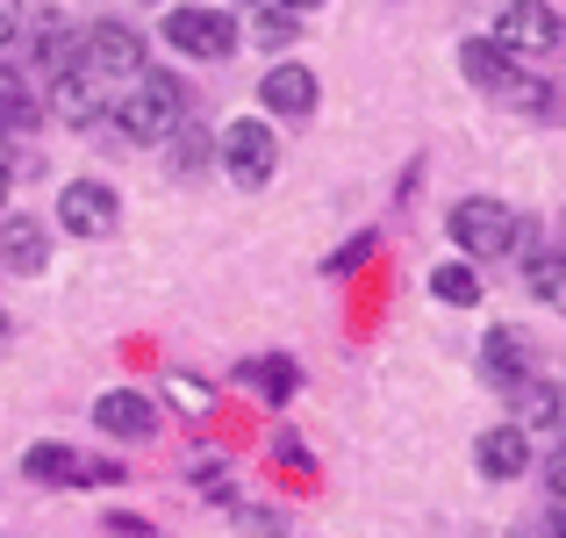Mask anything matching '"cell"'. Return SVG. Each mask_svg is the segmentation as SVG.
I'll return each instance as SVG.
<instances>
[{"mask_svg":"<svg viewBox=\"0 0 566 538\" xmlns=\"http://www.w3.org/2000/svg\"><path fill=\"white\" fill-rule=\"evenodd\" d=\"M115 123H123V137H137V144H166L172 130H180V86L158 80V72H137V94L115 108Z\"/></svg>","mask_w":566,"mask_h":538,"instance_id":"cell-1","label":"cell"},{"mask_svg":"<svg viewBox=\"0 0 566 538\" xmlns=\"http://www.w3.org/2000/svg\"><path fill=\"white\" fill-rule=\"evenodd\" d=\"M452 245L473 251V259H510L516 251V216L502 201H488V194H467V201L452 208Z\"/></svg>","mask_w":566,"mask_h":538,"instance_id":"cell-2","label":"cell"},{"mask_svg":"<svg viewBox=\"0 0 566 538\" xmlns=\"http://www.w3.org/2000/svg\"><path fill=\"white\" fill-rule=\"evenodd\" d=\"M222 166H230L237 187H265L273 166H280V137L259 123V115H244V123L222 130Z\"/></svg>","mask_w":566,"mask_h":538,"instance_id":"cell-3","label":"cell"},{"mask_svg":"<svg viewBox=\"0 0 566 538\" xmlns=\"http://www.w3.org/2000/svg\"><path fill=\"white\" fill-rule=\"evenodd\" d=\"M166 43L187 58H230L237 51V22L222 8H172L166 14Z\"/></svg>","mask_w":566,"mask_h":538,"instance_id":"cell-4","label":"cell"},{"mask_svg":"<svg viewBox=\"0 0 566 538\" xmlns=\"http://www.w3.org/2000/svg\"><path fill=\"white\" fill-rule=\"evenodd\" d=\"M22 474H29V482H51V488L123 482V467H115V459H80L72 445H29V453H22Z\"/></svg>","mask_w":566,"mask_h":538,"instance_id":"cell-5","label":"cell"},{"mask_svg":"<svg viewBox=\"0 0 566 538\" xmlns=\"http://www.w3.org/2000/svg\"><path fill=\"white\" fill-rule=\"evenodd\" d=\"M80 65L101 72V80H137V72H144V37L123 29V22H101V29H86Z\"/></svg>","mask_w":566,"mask_h":538,"instance_id":"cell-6","label":"cell"},{"mask_svg":"<svg viewBox=\"0 0 566 538\" xmlns=\"http://www.w3.org/2000/svg\"><path fill=\"white\" fill-rule=\"evenodd\" d=\"M559 37H566V22L545 0H510L502 8V22H495V43L502 51H559Z\"/></svg>","mask_w":566,"mask_h":538,"instance_id":"cell-7","label":"cell"},{"mask_svg":"<svg viewBox=\"0 0 566 538\" xmlns=\"http://www.w3.org/2000/svg\"><path fill=\"white\" fill-rule=\"evenodd\" d=\"M51 115L57 123H94V115H108V80L86 65H65L51 80Z\"/></svg>","mask_w":566,"mask_h":538,"instance_id":"cell-8","label":"cell"},{"mask_svg":"<svg viewBox=\"0 0 566 538\" xmlns=\"http://www.w3.org/2000/svg\"><path fill=\"white\" fill-rule=\"evenodd\" d=\"M57 223H65L72 237H108L115 230V194L101 187V179H72V187L57 194Z\"/></svg>","mask_w":566,"mask_h":538,"instance_id":"cell-9","label":"cell"},{"mask_svg":"<svg viewBox=\"0 0 566 538\" xmlns=\"http://www.w3.org/2000/svg\"><path fill=\"white\" fill-rule=\"evenodd\" d=\"M0 266L8 273H43L51 266V230L36 216H8L0 223Z\"/></svg>","mask_w":566,"mask_h":538,"instance_id":"cell-10","label":"cell"},{"mask_svg":"<svg viewBox=\"0 0 566 538\" xmlns=\"http://www.w3.org/2000/svg\"><path fill=\"white\" fill-rule=\"evenodd\" d=\"M94 424L108 431V438H151V431H158V410L137 395V387H108V395L94 402Z\"/></svg>","mask_w":566,"mask_h":538,"instance_id":"cell-11","label":"cell"},{"mask_svg":"<svg viewBox=\"0 0 566 538\" xmlns=\"http://www.w3.org/2000/svg\"><path fill=\"white\" fill-rule=\"evenodd\" d=\"M473 459H481V474H488V482H516V474L531 467V438H524L516 424H495V431H481Z\"/></svg>","mask_w":566,"mask_h":538,"instance_id":"cell-12","label":"cell"},{"mask_svg":"<svg viewBox=\"0 0 566 538\" xmlns=\"http://www.w3.org/2000/svg\"><path fill=\"white\" fill-rule=\"evenodd\" d=\"M259 101L273 115H308V108H316V72H308V65H273L259 80Z\"/></svg>","mask_w":566,"mask_h":538,"instance_id":"cell-13","label":"cell"},{"mask_svg":"<svg viewBox=\"0 0 566 538\" xmlns=\"http://www.w3.org/2000/svg\"><path fill=\"white\" fill-rule=\"evenodd\" d=\"M481 366H488V381H502V387L531 381V338L524 331H488L481 338Z\"/></svg>","mask_w":566,"mask_h":538,"instance_id":"cell-14","label":"cell"},{"mask_svg":"<svg viewBox=\"0 0 566 538\" xmlns=\"http://www.w3.org/2000/svg\"><path fill=\"white\" fill-rule=\"evenodd\" d=\"M459 72H467L473 86H488V94H502V86L516 80V65H510V51L502 43H488V37H473V43H459Z\"/></svg>","mask_w":566,"mask_h":538,"instance_id":"cell-15","label":"cell"},{"mask_svg":"<svg viewBox=\"0 0 566 538\" xmlns=\"http://www.w3.org/2000/svg\"><path fill=\"white\" fill-rule=\"evenodd\" d=\"M531 424H566V395L553 381H516V431Z\"/></svg>","mask_w":566,"mask_h":538,"instance_id":"cell-16","label":"cell"},{"mask_svg":"<svg viewBox=\"0 0 566 538\" xmlns=\"http://www.w3.org/2000/svg\"><path fill=\"white\" fill-rule=\"evenodd\" d=\"M524 280H531V294H538L545 309H559V317H566V251H531Z\"/></svg>","mask_w":566,"mask_h":538,"instance_id":"cell-17","label":"cell"},{"mask_svg":"<svg viewBox=\"0 0 566 538\" xmlns=\"http://www.w3.org/2000/svg\"><path fill=\"white\" fill-rule=\"evenodd\" d=\"M430 294L452 302V309H473L481 302V273H473V266H438V273H430Z\"/></svg>","mask_w":566,"mask_h":538,"instance_id":"cell-18","label":"cell"},{"mask_svg":"<svg viewBox=\"0 0 566 538\" xmlns=\"http://www.w3.org/2000/svg\"><path fill=\"white\" fill-rule=\"evenodd\" d=\"M29 123H36V101H29L22 72L0 65V130H29Z\"/></svg>","mask_w":566,"mask_h":538,"instance_id":"cell-19","label":"cell"},{"mask_svg":"<svg viewBox=\"0 0 566 538\" xmlns=\"http://www.w3.org/2000/svg\"><path fill=\"white\" fill-rule=\"evenodd\" d=\"M244 381H259L265 387V395H294V359H251V366H244Z\"/></svg>","mask_w":566,"mask_h":538,"instance_id":"cell-20","label":"cell"},{"mask_svg":"<svg viewBox=\"0 0 566 538\" xmlns=\"http://www.w3.org/2000/svg\"><path fill=\"white\" fill-rule=\"evenodd\" d=\"M294 29H302V22H294L287 8H265V14H259V43H265V51H280V43H287Z\"/></svg>","mask_w":566,"mask_h":538,"instance_id":"cell-21","label":"cell"},{"mask_svg":"<svg viewBox=\"0 0 566 538\" xmlns=\"http://www.w3.org/2000/svg\"><path fill=\"white\" fill-rule=\"evenodd\" d=\"M545 482H553V496L566 503V438H559V453H553V459H545Z\"/></svg>","mask_w":566,"mask_h":538,"instance_id":"cell-22","label":"cell"},{"mask_svg":"<svg viewBox=\"0 0 566 538\" xmlns=\"http://www.w3.org/2000/svg\"><path fill=\"white\" fill-rule=\"evenodd\" d=\"M14 22H22V0H0V43L14 37Z\"/></svg>","mask_w":566,"mask_h":538,"instance_id":"cell-23","label":"cell"},{"mask_svg":"<svg viewBox=\"0 0 566 538\" xmlns=\"http://www.w3.org/2000/svg\"><path fill=\"white\" fill-rule=\"evenodd\" d=\"M8 179H14V166H8V152H0V201H8Z\"/></svg>","mask_w":566,"mask_h":538,"instance_id":"cell-24","label":"cell"},{"mask_svg":"<svg viewBox=\"0 0 566 538\" xmlns=\"http://www.w3.org/2000/svg\"><path fill=\"white\" fill-rule=\"evenodd\" d=\"M545 531H553V538H566V503H559V510H553V525H545Z\"/></svg>","mask_w":566,"mask_h":538,"instance_id":"cell-25","label":"cell"},{"mask_svg":"<svg viewBox=\"0 0 566 538\" xmlns=\"http://www.w3.org/2000/svg\"><path fill=\"white\" fill-rule=\"evenodd\" d=\"M280 8H316V0H280Z\"/></svg>","mask_w":566,"mask_h":538,"instance_id":"cell-26","label":"cell"}]
</instances>
